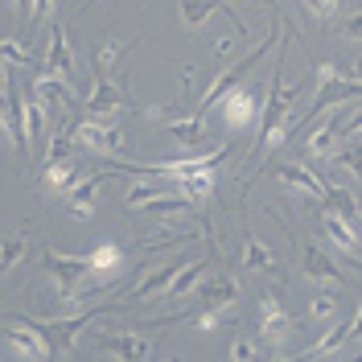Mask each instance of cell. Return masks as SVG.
<instances>
[{
    "mask_svg": "<svg viewBox=\"0 0 362 362\" xmlns=\"http://www.w3.org/2000/svg\"><path fill=\"white\" fill-rule=\"evenodd\" d=\"M87 115H95V119H112V115L124 112V99H119V87H112L107 83V74H95V83H90L87 90Z\"/></svg>",
    "mask_w": 362,
    "mask_h": 362,
    "instance_id": "obj_12",
    "label": "cell"
},
{
    "mask_svg": "<svg viewBox=\"0 0 362 362\" xmlns=\"http://www.w3.org/2000/svg\"><path fill=\"white\" fill-rule=\"evenodd\" d=\"M288 338H293V317L284 313V305L276 296H264L259 300V341H264V350H280Z\"/></svg>",
    "mask_w": 362,
    "mask_h": 362,
    "instance_id": "obj_8",
    "label": "cell"
},
{
    "mask_svg": "<svg viewBox=\"0 0 362 362\" xmlns=\"http://www.w3.org/2000/svg\"><path fill=\"white\" fill-rule=\"evenodd\" d=\"M181 268H185V259H173V264H165V268H153V272H148V276H144V280L132 288V300H153L157 293H165Z\"/></svg>",
    "mask_w": 362,
    "mask_h": 362,
    "instance_id": "obj_17",
    "label": "cell"
},
{
    "mask_svg": "<svg viewBox=\"0 0 362 362\" xmlns=\"http://www.w3.org/2000/svg\"><path fill=\"white\" fill-rule=\"evenodd\" d=\"M239 280L235 276H214V280H206L202 288H198V309H230L235 300H239Z\"/></svg>",
    "mask_w": 362,
    "mask_h": 362,
    "instance_id": "obj_14",
    "label": "cell"
},
{
    "mask_svg": "<svg viewBox=\"0 0 362 362\" xmlns=\"http://www.w3.org/2000/svg\"><path fill=\"white\" fill-rule=\"evenodd\" d=\"M0 58L8 66H33V54L21 45V37H0Z\"/></svg>",
    "mask_w": 362,
    "mask_h": 362,
    "instance_id": "obj_33",
    "label": "cell"
},
{
    "mask_svg": "<svg viewBox=\"0 0 362 362\" xmlns=\"http://www.w3.org/2000/svg\"><path fill=\"white\" fill-rule=\"evenodd\" d=\"M70 66H74V58H70V45H66V29L54 25L49 29V49H45V74L70 78Z\"/></svg>",
    "mask_w": 362,
    "mask_h": 362,
    "instance_id": "obj_15",
    "label": "cell"
},
{
    "mask_svg": "<svg viewBox=\"0 0 362 362\" xmlns=\"http://www.w3.org/2000/svg\"><path fill=\"white\" fill-rule=\"evenodd\" d=\"M25 251H29V239H25V235H8V239H0V276L21 264Z\"/></svg>",
    "mask_w": 362,
    "mask_h": 362,
    "instance_id": "obj_29",
    "label": "cell"
},
{
    "mask_svg": "<svg viewBox=\"0 0 362 362\" xmlns=\"http://www.w3.org/2000/svg\"><path fill=\"white\" fill-rule=\"evenodd\" d=\"M341 140H346V132L334 128L329 119H325V124H317L313 136H309V160H334L341 153Z\"/></svg>",
    "mask_w": 362,
    "mask_h": 362,
    "instance_id": "obj_16",
    "label": "cell"
},
{
    "mask_svg": "<svg viewBox=\"0 0 362 362\" xmlns=\"http://www.w3.org/2000/svg\"><path fill=\"white\" fill-rule=\"evenodd\" d=\"M87 259H90V272L107 276V272H115L119 264H124V251L115 247V243H99V247L87 251Z\"/></svg>",
    "mask_w": 362,
    "mask_h": 362,
    "instance_id": "obj_27",
    "label": "cell"
},
{
    "mask_svg": "<svg viewBox=\"0 0 362 362\" xmlns=\"http://www.w3.org/2000/svg\"><path fill=\"white\" fill-rule=\"evenodd\" d=\"M305 276H309V280H321V284H341V280H346L338 272V264L317 247H305Z\"/></svg>",
    "mask_w": 362,
    "mask_h": 362,
    "instance_id": "obj_20",
    "label": "cell"
},
{
    "mask_svg": "<svg viewBox=\"0 0 362 362\" xmlns=\"http://www.w3.org/2000/svg\"><path fill=\"white\" fill-rule=\"evenodd\" d=\"M45 119H49V107H45L33 90H29V99H25V132H29V140L45 136Z\"/></svg>",
    "mask_w": 362,
    "mask_h": 362,
    "instance_id": "obj_28",
    "label": "cell"
},
{
    "mask_svg": "<svg viewBox=\"0 0 362 362\" xmlns=\"http://www.w3.org/2000/svg\"><path fill=\"white\" fill-rule=\"evenodd\" d=\"M49 8H54V0H33V13H29V21H42V17H49Z\"/></svg>",
    "mask_w": 362,
    "mask_h": 362,
    "instance_id": "obj_39",
    "label": "cell"
},
{
    "mask_svg": "<svg viewBox=\"0 0 362 362\" xmlns=\"http://www.w3.org/2000/svg\"><path fill=\"white\" fill-rule=\"evenodd\" d=\"M259 354H264V350H259V341H235V346H230V362H251V358H259Z\"/></svg>",
    "mask_w": 362,
    "mask_h": 362,
    "instance_id": "obj_37",
    "label": "cell"
},
{
    "mask_svg": "<svg viewBox=\"0 0 362 362\" xmlns=\"http://www.w3.org/2000/svg\"><path fill=\"white\" fill-rule=\"evenodd\" d=\"M321 235L329 239V247L338 251L350 268H362L358 264V251H362L358 223H350V218H341V214H334V210H325V214H321Z\"/></svg>",
    "mask_w": 362,
    "mask_h": 362,
    "instance_id": "obj_4",
    "label": "cell"
},
{
    "mask_svg": "<svg viewBox=\"0 0 362 362\" xmlns=\"http://www.w3.org/2000/svg\"><path fill=\"white\" fill-rule=\"evenodd\" d=\"M177 194H185V198H210L214 194V169H198V173H185V177H177Z\"/></svg>",
    "mask_w": 362,
    "mask_h": 362,
    "instance_id": "obj_26",
    "label": "cell"
},
{
    "mask_svg": "<svg viewBox=\"0 0 362 362\" xmlns=\"http://www.w3.org/2000/svg\"><path fill=\"white\" fill-rule=\"evenodd\" d=\"M4 325H8V329H4L8 350H13L17 358H49V354H54L49 338H45L29 317H4Z\"/></svg>",
    "mask_w": 362,
    "mask_h": 362,
    "instance_id": "obj_5",
    "label": "cell"
},
{
    "mask_svg": "<svg viewBox=\"0 0 362 362\" xmlns=\"http://www.w3.org/2000/svg\"><path fill=\"white\" fill-rule=\"evenodd\" d=\"M0 119H4V132H8V140L17 144V153H21V160H29V132H25V103L13 95V90H4L0 95Z\"/></svg>",
    "mask_w": 362,
    "mask_h": 362,
    "instance_id": "obj_11",
    "label": "cell"
},
{
    "mask_svg": "<svg viewBox=\"0 0 362 362\" xmlns=\"http://www.w3.org/2000/svg\"><path fill=\"white\" fill-rule=\"evenodd\" d=\"M350 338H354V321H338V325H334L329 334H321V341H317V346L309 350V354H313V358H325V354H338V350H341V346H346Z\"/></svg>",
    "mask_w": 362,
    "mask_h": 362,
    "instance_id": "obj_25",
    "label": "cell"
},
{
    "mask_svg": "<svg viewBox=\"0 0 362 362\" xmlns=\"http://www.w3.org/2000/svg\"><path fill=\"white\" fill-rule=\"evenodd\" d=\"M42 264L54 280V293L58 296H70L78 288V280L90 272V259L87 255H58L54 247H42Z\"/></svg>",
    "mask_w": 362,
    "mask_h": 362,
    "instance_id": "obj_6",
    "label": "cell"
},
{
    "mask_svg": "<svg viewBox=\"0 0 362 362\" xmlns=\"http://www.w3.org/2000/svg\"><path fill=\"white\" fill-rule=\"evenodd\" d=\"M276 177H280V185H284L288 194H300V198H321V202H325L329 181L317 173V165H296V160H288V165H276Z\"/></svg>",
    "mask_w": 362,
    "mask_h": 362,
    "instance_id": "obj_7",
    "label": "cell"
},
{
    "mask_svg": "<svg viewBox=\"0 0 362 362\" xmlns=\"http://www.w3.org/2000/svg\"><path fill=\"white\" fill-rule=\"evenodd\" d=\"M157 194H165V189H160V185H132V189H128V194H124V202L132 206V210H144V206L153 202V198H157Z\"/></svg>",
    "mask_w": 362,
    "mask_h": 362,
    "instance_id": "obj_34",
    "label": "cell"
},
{
    "mask_svg": "<svg viewBox=\"0 0 362 362\" xmlns=\"http://www.w3.org/2000/svg\"><path fill=\"white\" fill-rule=\"evenodd\" d=\"M103 313H115V305H99V309H83L78 317H49V321H33V317H29V321H33V325L42 329L45 338H49V346H54V350H74V338H78V334L87 329L90 321H99Z\"/></svg>",
    "mask_w": 362,
    "mask_h": 362,
    "instance_id": "obj_1",
    "label": "cell"
},
{
    "mask_svg": "<svg viewBox=\"0 0 362 362\" xmlns=\"http://www.w3.org/2000/svg\"><path fill=\"white\" fill-rule=\"evenodd\" d=\"M305 8H309V13H313L317 21H329V17H338L341 0H305Z\"/></svg>",
    "mask_w": 362,
    "mask_h": 362,
    "instance_id": "obj_36",
    "label": "cell"
},
{
    "mask_svg": "<svg viewBox=\"0 0 362 362\" xmlns=\"http://www.w3.org/2000/svg\"><path fill=\"white\" fill-rule=\"evenodd\" d=\"M132 165H112V169H103V173H90V177H83L74 189H70V202L66 210L74 214V218H90L95 214V194H99V181L115 177V173H128Z\"/></svg>",
    "mask_w": 362,
    "mask_h": 362,
    "instance_id": "obj_10",
    "label": "cell"
},
{
    "mask_svg": "<svg viewBox=\"0 0 362 362\" xmlns=\"http://www.w3.org/2000/svg\"><path fill=\"white\" fill-rule=\"evenodd\" d=\"M214 13H226L223 0H181V21L189 25V29H202Z\"/></svg>",
    "mask_w": 362,
    "mask_h": 362,
    "instance_id": "obj_24",
    "label": "cell"
},
{
    "mask_svg": "<svg viewBox=\"0 0 362 362\" xmlns=\"http://www.w3.org/2000/svg\"><path fill=\"white\" fill-rule=\"evenodd\" d=\"M341 132H346V140H350V136H354V140H362V112L354 115V119H350V124H346Z\"/></svg>",
    "mask_w": 362,
    "mask_h": 362,
    "instance_id": "obj_40",
    "label": "cell"
},
{
    "mask_svg": "<svg viewBox=\"0 0 362 362\" xmlns=\"http://www.w3.org/2000/svg\"><path fill=\"white\" fill-rule=\"evenodd\" d=\"M341 37H350V42H362V8H358V13H350V17L341 21Z\"/></svg>",
    "mask_w": 362,
    "mask_h": 362,
    "instance_id": "obj_38",
    "label": "cell"
},
{
    "mask_svg": "<svg viewBox=\"0 0 362 362\" xmlns=\"http://www.w3.org/2000/svg\"><path fill=\"white\" fill-rule=\"evenodd\" d=\"M354 338L362 341V309H358V313H354Z\"/></svg>",
    "mask_w": 362,
    "mask_h": 362,
    "instance_id": "obj_43",
    "label": "cell"
},
{
    "mask_svg": "<svg viewBox=\"0 0 362 362\" xmlns=\"http://www.w3.org/2000/svg\"><path fill=\"white\" fill-rule=\"evenodd\" d=\"M272 264H276V259H272V251L264 247L255 235H247V243H243V268H247V272H272Z\"/></svg>",
    "mask_w": 362,
    "mask_h": 362,
    "instance_id": "obj_30",
    "label": "cell"
},
{
    "mask_svg": "<svg viewBox=\"0 0 362 362\" xmlns=\"http://www.w3.org/2000/svg\"><path fill=\"white\" fill-rule=\"evenodd\" d=\"M74 177H78V169H74L70 160H49V165H45V173H42V181L49 185V189H70Z\"/></svg>",
    "mask_w": 362,
    "mask_h": 362,
    "instance_id": "obj_31",
    "label": "cell"
},
{
    "mask_svg": "<svg viewBox=\"0 0 362 362\" xmlns=\"http://www.w3.org/2000/svg\"><path fill=\"white\" fill-rule=\"evenodd\" d=\"M4 90H13V83H8V62L0 58V95H4Z\"/></svg>",
    "mask_w": 362,
    "mask_h": 362,
    "instance_id": "obj_41",
    "label": "cell"
},
{
    "mask_svg": "<svg viewBox=\"0 0 362 362\" xmlns=\"http://www.w3.org/2000/svg\"><path fill=\"white\" fill-rule=\"evenodd\" d=\"M169 136H173L177 144H185V148H198L206 136H210L206 132V115L198 112V115H185V119H173V124H169Z\"/></svg>",
    "mask_w": 362,
    "mask_h": 362,
    "instance_id": "obj_22",
    "label": "cell"
},
{
    "mask_svg": "<svg viewBox=\"0 0 362 362\" xmlns=\"http://www.w3.org/2000/svg\"><path fill=\"white\" fill-rule=\"evenodd\" d=\"M17 4V13H21V21H29V13H33V0H13Z\"/></svg>",
    "mask_w": 362,
    "mask_h": 362,
    "instance_id": "obj_42",
    "label": "cell"
},
{
    "mask_svg": "<svg viewBox=\"0 0 362 362\" xmlns=\"http://www.w3.org/2000/svg\"><path fill=\"white\" fill-rule=\"evenodd\" d=\"M276 42V33H272V37H264V45H255V49H251L247 58H239V62H235V66H226V70H218V78H214V83H210V87H206V95H202V103H198V112H210V107H218V103H223V95L230 87H239V78H243V74H247L251 66H255V62H264V54H268V45Z\"/></svg>",
    "mask_w": 362,
    "mask_h": 362,
    "instance_id": "obj_3",
    "label": "cell"
},
{
    "mask_svg": "<svg viewBox=\"0 0 362 362\" xmlns=\"http://www.w3.org/2000/svg\"><path fill=\"white\" fill-rule=\"evenodd\" d=\"M350 78H358V83H362V58L354 62V70H350Z\"/></svg>",
    "mask_w": 362,
    "mask_h": 362,
    "instance_id": "obj_44",
    "label": "cell"
},
{
    "mask_svg": "<svg viewBox=\"0 0 362 362\" xmlns=\"http://www.w3.org/2000/svg\"><path fill=\"white\" fill-rule=\"evenodd\" d=\"M206 272H210V259H185V268L173 276V284L165 288V296L169 300H181V296H189L198 284L206 280Z\"/></svg>",
    "mask_w": 362,
    "mask_h": 362,
    "instance_id": "obj_18",
    "label": "cell"
},
{
    "mask_svg": "<svg viewBox=\"0 0 362 362\" xmlns=\"http://www.w3.org/2000/svg\"><path fill=\"white\" fill-rule=\"evenodd\" d=\"M334 165H341L354 181H362V148H341L338 157H334Z\"/></svg>",
    "mask_w": 362,
    "mask_h": 362,
    "instance_id": "obj_35",
    "label": "cell"
},
{
    "mask_svg": "<svg viewBox=\"0 0 362 362\" xmlns=\"http://www.w3.org/2000/svg\"><path fill=\"white\" fill-rule=\"evenodd\" d=\"M95 350L132 362V358H148V354H153V341L140 338V334H103V338L95 341Z\"/></svg>",
    "mask_w": 362,
    "mask_h": 362,
    "instance_id": "obj_13",
    "label": "cell"
},
{
    "mask_svg": "<svg viewBox=\"0 0 362 362\" xmlns=\"http://www.w3.org/2000/svg\"><path fill=\"white\" fill-rule=\"evenodd\" d=\"M144 210H148L153 218H181V214L194 210V198H185V194H157Z\"/></svg>",
    "mask_w": 362,
    "mask_h": 362,
    "instance_id": "obj_23",
    "label": "cell"
},
{
    "mask_svg": "<svg viewBox=\"0 0 362 362\" xmlns=\"http://www.w3.org/2000/svg\"><path fill=\"white\" fill-rule=\"evenodd\" d=\"M33 95L42 99L49 112H62L66 99H74V95H70V78H54V74H37V78H33Z\"/></svg>",
    "mask_w": 362,
    "mask_h": 362,
    "instance_id": "obj_19",
    "label": "cell"
},
{
    "mask_svg": "<svg viewBox=\"0 0 362 362\" xmlns=\"http://www.w3.org/2000/svg\"><path fill=\"white\" fill-rule=\"evenodd\" d=\"M218 115H223V124L230 132H243L259 119V103H255V95L247 87H230L223 95V103H218Z\"/></svg>",
    "mask_w": 362,
    "mask_h": 362,
    "instance_id": "obj_9",
    "label": "cell"
},
{
    "mask_svg": "<svg viewBox=\"0 0 362 362\" xmlns=\"http://www.w3.org/2000/svg\"><path fill=\"white\" fill-rule=\"evenodd\" d=\"M338 313H341V300L334 293H317L313 300H309V317L321 321V325H325V321H338Z\"/></svg>",
    "mask_w": 362,
    "mask_h": 362,
    "instance_id": "obj_32",
    "label": "cell"
},
{
    "mask_svg": "<svg viewBox=\"0 0 362 362\" xmlns=\"http://www.w3.org/2000/svg\"><path fill=\"white\" fill-rule=\"evenodd\" d=\"M70 140L83 144V148H90V153H99V157H115V153L124 148V132L115 128L112 119H95V115L78 119L74 132H70Z\"/></svg>",
    "mask_w": 362,
    "mask_h": 362,
    "instance_id": "obj_2",
    "label": "cell"
},
{
    "mask_svg": "<svg viewBox=\"0 0 362 362\" xmlns=\"http://www.w3.org/2000/svg\"><path fill=\"white\" fill-rule=\"evenodd\" d=\"M325 210H334V214L350 218V223H362V202L354 198V189H346V185H329L325 189Z\"/></svg>",
    "mask_w": 362,
    "mask_h": 362,
    "instance_id": "obj_21",
    "label": "cell"
}]
</instances>
